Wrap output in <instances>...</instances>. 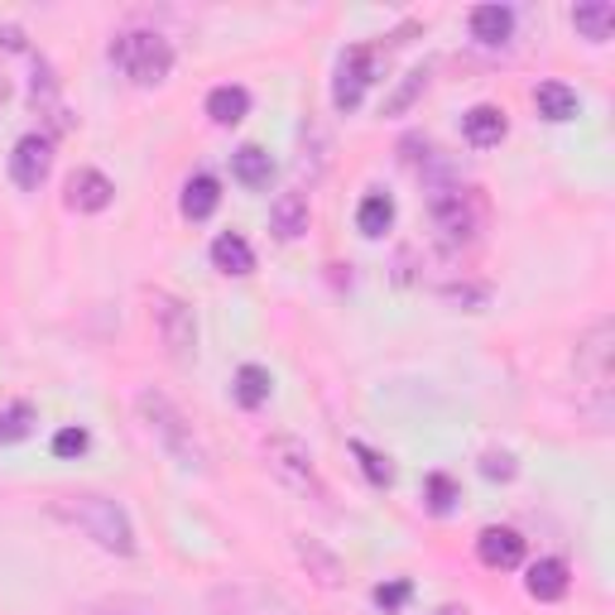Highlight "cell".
Returning a JSON list of instances; mask_svg holds the SVG:
<instances>
[{"mask_svg":"<svg viewBox=\"0 0 615 615\" xmlns=\"http://www.w3.org/2000/svg\"><path fill=\"white\" fill-rule=\"evenodd\" d=\"M424 87H428V68H414V72H404V87L390 96V102H385V116H404L409 106L418 102V96H424Z\"/></svg>","mask_w":615,"mask_h":615,"instance_id":"obj_28","label":"cell"},{"mask_svg":"<svg viewBox=\"0 0 615 615\" xmlns=\"http://www.w3.org/2000/svg\"><path fill=\"white\" fill-rule=\"evenodd\" d=\"M294 553H298V563H304V572L312 577L318 587H328V592H336V587L346 582V568H342V558L322 544V539H308V534H298L294 539Z\"/></svg>","mask_w":615,"mask_h":615,"instance_id":"obj_11","label":"cell"},{"mask_svg":"<svg viewBox=\"0 0 615 615\" xmlns=\"http://www.w3.org/2000/svg\"><path fill=\"white\" fill-rule=\"evenodd\" d=\"M476 558L486 563V568H520L524 563V539L515 534V529H500V524H490V529H481V539H476Z\"/></svg>","mask_w":615,"mask_h":615,"instance_id":"obj_12","label":"cell"},{"mask_svg":"<svg viewBox=\"0 0 615 615\" xmlns=\"http://www.w3.org/2000/svg\"><path fill=\"white\" fill-rule=\"evenodd\" d=\"M270 390H274V380L264 366H240L236 370V400L246 409H260L264 400H270Z\"/></svg>","mask_w":615,"mask_h":615,"instance_id":"obj_25","label":"cell"},{"mask_svg":"<svg viewBox=\"0 0 615 615\" xmlns=\"http://www.w3.org/2000/svg\"><path fill=\"white\" fill-rule=\"evenodd\" d=\"M370 78H376V48H352L336 68V87H332V102L336 111H356L360 96H366Z\"/></svg>","mask_w":615,"mask_h":615,"instance_id":"obj_9","label":"cell"},{"mask_svg":"<svg viewBox=\"0 0 615 615\" xmlns=\"http://www.w3.org/2000/svg\"><path fill=\"white\" fill-rule=\"evenodd\" d=\"M212 611L216 615H304L284 592L260 587V582H222V587H212Z\"/></svg>","mask_w":615,"mask_h":615,"instance_id":"obj_6","label":"cell"},{"mask_svg":"<svg viewBox=\"0 0 615 615\" xmlns=\"http://www.w3.org/2000/svg\"><path fill=\"white\" fill-rule=\"evenodd\" d=\"M212 264L222 274H250V270H256V250H250L236 232H226V236L212 240Z\"/></svg>","mask_w":615,"mask_h":615,"instance_id":"obj_20","label":"cell"},{"mask_svg":"<svg viewBox=\"0 0 615 615\" xmlns=\"http://www.w3.org/2000/svg\"><path fill=\"white\" fill-rule=\"evenodd\" d=\"M54 510H58V520L78 524L96 548L116 553V558H130V553H135V524H130V515L120 510L111 496H68V500H58Z\"/></svg>","mask_w":615,"mask_h":615,"instance_id":"obj_1","label":"cell"},{"mask_svg":"<svg viewBox=\"0 0 615 615\" xmlns=\"http://www.w3.org/2000/svg\"><path fill=\"white\" fill-rule=\"evenodd\" d=\"M611 342H615L611 318H596L592 328L577 336V390H582V400L596 414L611 409Z\"/></svg>","mask_w":615,"mask_h":615,"instance_id":"obj_3","label":"cell"},{"mask_svg":"<svg viewBox=\"0 0 615 615\" xmlns=\"http://www.w3.org/2000/svg\"><path fill=\"white\" fill-rule=\"evenodd\" d=\"M572 24H577V34H582V39L606 44L611 29H615V5H611V0H587V5L572 10Z\"/></svg>","mask_w":615,"mask_h":615,"instance_id":"obj_18","label":"cell"},{"mask_svg":"<svg viewBox=\"0 0 615 615\" xmlns=\"http://www.w3.org/2000/svg\"><path fill=\"white\" fill-rule=\"evenodd\" d=\"M48 168H54V144H48V135H24L15 144V154H10V178L24 192H39Z\"/></svg>","mask_w":615,"mask_h":615,"instance_id":"obj_10","label":"cell"},{"mask_svg":"<svg viewBox=\"0 0 615 615\" xmlns=\"http://www.w3.org/2000/svg\"><path fill=\"white\" fill-rule=\"evenodd\" d=\"M216 202H222V184H216L212 174L188 178V188H184V216L188 222H208V216L216 212Z\"/></svg>","mask_w":615,"mask_h":615,"instance_id":"obj_19","label":"cell"},{"mask_svg":"<svg viewBox=\"0 0 615 615\" xmlns=\"http://www.w3.org/2000/svg\"><path fill=\"white\" fill-rule=\"evenodd\" d=\"M87 615H164V611L140 596H106V601H92Z\"/></svg>","mask_w":615,"mask_h":615,"instance_id":"obj_29","label":"cell"},{"mask_svg":"<svg viewBox=\"0 0 615 615\" xmlns=\"http://www.w3.org/2000/svg\"><path fill=\"white\" fill-rule=\"evenodd\" d=\"M515 472H520V466H515L510 452H486V457H481V476H490V481H515Z\"/></svg>","mask_w":615,"mask_h":615,"instance_id":"obj_31","label":"cell"},{"mask_svg":"<svg viewBox=\"0 0 615 615\" xmlns=\"http://www.w3.org/2000/svg\"><path fill=\"white\" fill-rule=\"evenodd\" d=\"M515 34V10L510 5H476L472 10V39L486 44V48H500L510 44Z\"/></svg>","mask_w":615,"mask_h":615,"instance_id":"obj_15","label":"cell"},{"mask_svg":"<svg viewBox=\"0 0 615 615\" xmlns=\"http://www.w3.org/2000/svg\"><path fill=\"white\" fill-rule=\"evenodd\" d=\"M111 63L130 82H140V87H159V82H168V72H174V48H168L164 34L130 29L111 44Z\"/></svg>","mask_w":615,"mask_h":615,"instance_id":"obj_4","label":"cell"},{"mask_svg":"<svg viewBox=\"0 0 615 615\" xmlns=\"http://www.w3.org/2000/svg\"><path fill=\"white\" fill-rule=\"evenodd\" d=\"M34 433V409L24 400L0 404V442H24Z\"/></svg>","mask_w":615,"mask_h":615,"instance_id":"obj_26","label":"cell"},{"mask_svg":"<svg viewBox=\"0 0 615 615\" xmlns=\"http://www.w3.org/2000/svg\"><path fill=\"white\" fill-rule=\"evenodd\" d=\"M448 298H452V304H466V308H481V304H486V288H481V284H462V288H448Z\"/></svg>","mask_w":615,"mask_h":615,"instance_id":"obj_34","label":"cell"},{"mask_svg":"<svg viewBox=\"0 0 615 615\" xmlns=\"http://www.w3.org/2000/svg\"><path fill=\"white\" fill-rule=\"evenodd\" d=\"M424 496H428V510H433V515H448V510H452V500H457V486H452V476L433 472V476L424 481Z\"/></svg>","mask_w":615,"mask_h":615,"instance_id":"obj_30","label":"cell"},{"mask_svg":"<svg viewBox=\"0 0 615 615\" xmlns=\"http://www.w3.org/2000/svg\"><path fill=\"white\" fill-rule=\"evenodd\" d=\"M438 615H466V611H457V606H448V611H438Z\"/></svg>","mask_w":615,"mask_h":615,"instance_id":"obj_35","label":"cell"},{"mask_svg":"<svg viewBox=\"0 0 615 615\" xmlns=\"http://www.w3.org/2000/svg\"><path fill=\"white\" fill-rule=\"evenodd\" d=\"M116 198V184L106 174H96V168H78L68 184V208L72 212H106Z\"/></svg>","mask_w":615,"mask_h":615,"instance_id":"obj_13","label":"cell"},{"mask_svg":"<svg viewBox=\"0 0 615 615\" xmlns=\"http://www.w3.org/2000/svg\"><path fill=\"white\" fill-rule=\"evenodd\" d=\"M352 457L360 462V472H366L370 486H390V481H394V466H390V457H385V452L366 448V442H352Z\"/></svg>","mask_w":615,"mask_h":615,"instance_id":"obj_27","label":"cell"},{"mask_svg":"<svg viewBox=\"0 0 615 615\" xmlns=\"http://www.w3.org/2000/svg\"><path fill=\"white\" fill-rule=\"evenodd\" d=\"M232 174H236V184H246V188H270L274 164H270V154H264L260 144H246V150H236Z\"/></svg>","mask_w":615,"mask_h":615,"instance_id":"obj_21","label":"cell"},{"mask_svg":"<svg viewBox=\"0 0 615 615\" xmlns=\"http://www.w3.org/2000/svg\"><path fill=\"white\" fill-rule=\"evenodd\" d=\"M150 312H154V328H159V342L174 360H192L198 352V322H192V308L174 294H150Z\"/></svg>","mask_w":615,"mask_h":615,"instance_id":"obj_7","label":"cell"},{"mask_svg":"<svg viewBox=\"0 0 615 615\" xmlns=\"http://www.w3.org/2000/svg\"><path fill=\"white\" fill-rule=\"evenodd\" d=\"M87 428H63V433H58V438H54V452L58 457H82V452H87Z\"/></svg>","mask_w":615,"mask_h":615,"instance_id":"obj_32","label":"cell"},{"mask_svg":"<svg viewBox=\"0 0 615 615\" xmlns=\"http://www.w3.org/2000/svg\"><path fill=\"white\" fill-rule=\"evenodd\" d=\"M250 111V92L246 87H212L208 96V116L216 126H236V120H246Z\"/></svg>","mask_w":615,"mask_h":615,"instance_id":"obj_24","label":"cell"},{"mask_svg":"<svg viewBox=\"0 0 615 615\" xmlns=\"http://www.w3.org/2000/svg\"><path fill=\"white\" fill-rule=\"evenodd\" d=\"M428 208H433V222H438L442 240H452V246H466V240H476L481 232V192L476 188H462V184H433L428 188Z\"/></svg>","mask_w":615,"mask_h":615,"instance_id":"obj_5","label":"cell"},{"mask_svg":"<svg viewBox=\"0 0 615 615\" xmlns=\"http://www.w3.org/2000/svg\"><path fill=\"white\" fill-rule=\"evenodd\" d=\"M534 106L544 120H568V116H577V92L568 87V82H539Z\"/></svg>","mask_w":615,"mask_h":615,"instance_id":"obj_23","label":"cell"},{"mask_svg":"<svg viewBox=\"0 0 615 615\" xmlns=\"http://www.w3.org/2000/svg\"><path fill=\"white\" fill-rule=\"evenodd\" d=\"M390 222H394L390 192H366V198H360V208H356L360 236H385V232H390Z\"/></svg>","mask_w":615,"mask_h":615,"instance_id":"obj_22","label":"cell"},{"mask_svg":"<svg viewBox=\"0 0 615 615\" xmlns=\"http://www.w3.org/2000/svg\"><path fill=\"white\" fill-rule=\"evenodd\" d=\"M135 409H140V418H144V428L154 433V442L174 457V462H184V466H208V452H202V442H198V433H192V424L184 418V409H178L168 394H159V390H140V400H135Z\"/></svg>","mask_w":615,"mask_h":615,"instance_id":"obj_2","label":"cell"},{"mask_svg":"<svg viewBox=\"0 0 615 615\" xmlns=\"http://www.w3.org/2000/svg\"><path fill=\"white\" fill-rule=\"evenodd\" d=\"M264 457H270V472L280 476L284 486L304 490V496H312V500H328V486H322L318 466H312V452L298 438H270Z\"/></svg>","mask_w":615,"mask_h":615,"instance_id":"obj_8","label":"cell"},{"mask_svg":"<svg viewBox=\"0 0 615 615\" xmlns=\"http://www.w3.org/2000/svg\"><path fill=\"white\" fill-rule=\"evenodd\" d=\"M270 232L280 236V240H298L308 232V198L298 188H288L274 198V208H270Z\"/></svg>","mask_w":615,"mask_h":615,"instance_id":"obj_14","label":"cell"},{"mask_svg":"<svg viewBox=\"0 0 615 615\" xmlns=\"http://www.w3.org/2000/svg\"><path fill=\"white\" fill-rule=\"evenodd\" d=\"M409 601V582H390V587H376V606L385 615H400V606Z\"/></svg>","mask_w":615,"mask_h":615,"instance_id":"obj_33","label":"cell"},{"mask_svg":"<svg viewBox=\"0 0 615 615\" xmlns=\"http://www.w3.org/2000/svg\"><path fill=\"white\" fill-rule=\"evenodd\" d=\"M524 587H529V596L534 601H563L568 596V568H563L558 558H539L534 568H529Z\"/></svg>","mask_w":615,"mask_h":615,"instance_id":"obj_17","label":"cell"},{"mask_svg":"<svg viewBox=\"0 0 615 615\" xmlns=\"http://www.w3.org/2000/svg\"><path fill=\"white\" fill-rule=\"evenodd\" d=\"M505 111L500 106H472V111L462 116V135L476 144V150H490V144H500L505 140Z\"/></svg>","mask_w":615,"mask_h":615,"instance_id":"obj_16","label":"cell"}]
</instances>
